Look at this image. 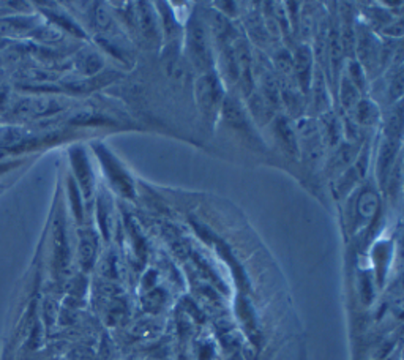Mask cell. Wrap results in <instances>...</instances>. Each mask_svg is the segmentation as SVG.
I'll return each instance as SVG.
<instances>
[{
    "label": "cell",
    "instance_id": "obj_7",
    "mask_svg": "<svg viewBox=\"0 0 404 360\" xmlns=\"http://www.w3.org/2000/svg\"><path fill=\"white\" fill-rule=\"evenodd\" d=\"M56 255L59 266H65L67 264V242H65V232L62 225H56Z\"/></svg>",
    "mask_w": 404,
    "mask_h": 360
},
{
    "label": "cell",
    "instance_id": "obj_11",
    "mask_svg": "<svg viewBox=\"0 0 404 360\" xmlns=\"http://www.w3.org/2000/svg\"><path fill=\"white\" fill-rule=\"evenodd\" d=\"M97 24L101 29L109 27V16H108V13H106V10H103V8L97 10Z\"/></svg>",
    "mask_w": 404,
    "mask_h": 360
},
{
    "label": "cell",
    "instance_id": "obj_9",
    "mask_svg": "<svg viewBox=\"0 0 404 360\" xmlns=\"http://www.w3.org/2000/svg\"><path fill=\"white\" fill-rule=\"evenodd\" d=\"M75 167H76V171H78L79 174V179H81V182L82 185H84L86 190L91 191V185H88V180H91V171H88V167L86 165V160H84V155H82L81 152L76 153V158H75Z\"/></svg>",
    "mask_w": 404,
    "mask_h": 360
},
{
    "label": "cell",
    "instance_id": "obj_2",
    "mask_svg": "<svg viewBox=\"0 0 404 360\" xmlns=\"http://www.w3.org/2000/svg\"><path fill=\"white\" fill-rule=\"evenodd\" d=\"M196 98L205 119H215L223 101V87L213 73H204L196 84Z\"/></svg>",
    "mask_w": 404,
    "mask_h": 360
},
{
    "label": "cell",
    "instance_id": "obj_1",
    "mask_svg": "<svg viewBox=\"0 0 404 360\" xmlns=\"http://www.w3.org/2000/svg\"><path fill=\"white\" fill-rule=\"evenodd\" d=\"M188 56L196 70L209 73L212 68V50L205 24L198 16L188 24Z\"/></svg>",
    "mask_w": 404,
    "mask_h": 360
},
{
    "label": "cell",
    "instance_id": "obj_8",
    "mask_svg": "<svg viewBox=\"0 0 404 360\" xmlns=\"http://www.w3.org/2000/svg\"><path fill=\"white\" fill-rule=\"evenodd\" d=\"M95 257V242L88 237H82L81 242V261L84 267H91Z\"/></svg>",
    "mask_w": 404,
    "mask_h": 360
},
{
    "label": "cell",
    "instance_id": "obj_5",
    "mask_svg": "<svg viewBox=\"0 0 404 360\" xmlns=\"http://www.w3.org/2000/svg\"><path fill=\"white\" fill-rule=\"evenodd\" d=\"M138 21H139V29L144 37L148 41H155L158 40V29H157V21L155 16H153L150 5L148 3H139L138 10Z\"/></svg>",
    "mask_w": 404,
    "mask_h": 360
},
{
    "label": "cell",
    "instance_id": "obj_10",
    "mask_svg": "<svg viewBox=\"0 0 404 360\" xmlns=\"http://www.w3.org/2000/svg\"><path fill=\"white\" fill-rule=\"evenodd\" d=\"M81 68L84 73L87 75H93L101 68V59L97 56V54H87V56L82 59V65Z\"/></svg>",
    "mask_w": 404,
    "mask_h": 360
},
{
    "label": "cell",
    "instance_id": "obj_4",
    "mask_svg": "<svg viewBox=\"0 0 404 360\" xmlns=\"http://www.w3.org/2000/svg\"><path fill=\"white\" fill-rule=\"evenodd\" d=\"M294 67H295V76L297 80H299L302 89L308 90L310 87V81H311V52L308 50L306 46L300 47L299 51L295 54V62H294Z\"/></svg>",
    "mask_w": 404,
    "mask_h": 360
},
{
    "label": "cell",
    "instance_id": "obj_3",
    "mask_svg": "<svg viewBox=\"0 0 404 360\" xmlns=\"http://www.w3.org/2000/svg\"><path fill=\"white\" fill-rule=\"evenodd\" d=\"M235 62H237V73H239V82L242 84L243 92L249 93L253 87V57L249 52L248 46L243 41H237L234 50Z\"/></svg>",
    "mask_w": 404,
    "mask_h": 360
},
{
    "label": "cell",
    "instance_id": "obj_6",
    "mask_svg": "<svg viewBox=\"0 0 404 360\" xmlns=\"http://www.w3.org/2000/svg\"><path fill=\"white\" fill-rule=\"evenodd\" d=\"M224 110H226V119L229 120V123L235 125V127H242V128H247V119H245V114L240 110V106L235 103L234 98H228L226 100V105H224Z\"/></svg>",
    "mask_w": 404,
    "mask_h": 360
}]
</instances>
